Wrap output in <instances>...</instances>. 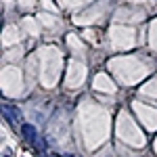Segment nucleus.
Returning a JSON list of instances; mask_svg holds the SVG:
<instances>
[{
    "label": "nucleus",
    "mask_w": 157,
    "mask_h": 157,
    "mask_svg": "<svg viewBox=\"0 0 157 157\" xmlns=\"http://www.w3.org/2000/svg\"><path fill=\"white\" fill-rule=\"evenodd\" d=\"M2 111H4V120L9 124H15V121H21V111L15 107V105H2Z\"/></svg>",
    "instance_id": "f257e3e1"
},
{
    "label": "nucleus",
    "mask_w": 157,
    "mask_h": 157,
    "mask_svg": "<svg viewBox=\"0 0 157 157\" xmlns=\"http://www.w3.org/2000/svg\"><path fill=\"white\" fill-rule=\"evenodd\" d=\"M21 136H23L27 143H32V145H34V143H36V138H38L36 128H34L32 124H23V126H21Z\"/></svg>",
    "instance_id": "f03ea898"
},
{
    "label": "nucleus",
    "mask_w": 157,
    "mask_h": 157,
    "mask_svg": "<svg viewBox=\"0 0 157 157\" xmlns=\"http://www.w3.org/2000/svg\"><path fill=\"white\" fill-rule=\"evenodd\" d=\"M34 147H36V149L40 151V153H44V151H46V143H44V138H36Z\"/></svg>",
    "instance_id": "7ed1b4c3"
}]
</instances>
